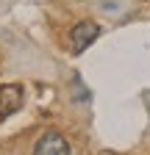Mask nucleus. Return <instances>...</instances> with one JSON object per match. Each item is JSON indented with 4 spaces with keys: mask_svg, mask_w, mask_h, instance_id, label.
Instances as JSON below:
<instances>
[{
    "mask_svg": "<svg viewBox=\"0 0 150 155\" xmlns=\"http://www.w3.org/2000/svg\"><path fill=\"white\" fill-rule=\"evenodd\" d=\"M33 155H70V141L59 130H47V133H42V139L36 141Z\"/></svg>",
    "mask_w": 150,
    "mask_h": 155,
    "instance_id": "nucleus-2",
    "label": "nucleus"
},
{
    "mask_svg": "<svg viewBox=\"0 0 150 155\" xmlns=\"http://www.w3.org/2000/svg\"><path fill=\"white\" fill-rule=\"evenodd\" d=\"M20 105H22V86L17 83L0 86V119H9Z\"/></svg>",
    "mask_w": 150,
    "mask_h": 155,
    "instance_id": "nucleus-3",
    "label": "nucleus"
},
{
    "mask_svg": "<svg viewBox=\"0 0 150 155\" xmlns=\"http://www.w3.org/2000/svg\"><path fill=\"white\" fill-rule=\"evenodd\" d=\"M103 155H114V152H103Z\"/></svg>",
    "mask_w": 150,
    "mask_h": 155,
    "instance_id": "nucleus-4",
    "label": "nucleus"
},
{
    "mask_svg": "<svg viewBox=\"0 0 150 155\" xmlns=\"http://www.w3.org/2000/svg\"><path fill=\"white\" fill-rule=\"evenodd\" d=\"M97 36H100V25L92 22V19H81V22L70 31V50L75 55H81L89 45L97 42Z\"/></svg>",
    "mask_w": 150,
    "mask_h": 155,
    "instance_id": "nucleus-1",
    "label": "nucleus"
}]
</instances>
